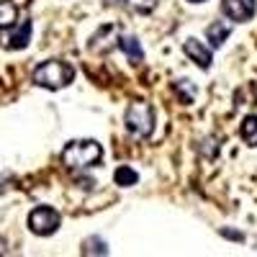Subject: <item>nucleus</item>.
<instances>
[{
  "mask_svg": "<svg viewBox=\"0 0 257 257\" xmlns=\"http://www.w3.org/2000/svg\"><path fill=\"white\" fill-rule=\"evenodd\" d=\"M221 234H224V237H229V239H237V242H242V239H244L239 231H229V229H221Z\"/></svg>",
  "mask_w": 257,
  "mask_h": 257,
  "instance_id": "obj_15",
  "label": "nucleus"
},
{
  "mask_svg": "<svg viewBox=\"0 0 257 257\" xmlns=\"http://www.w3.org/2000/svg\"><path fill=\"white\" fill-rule=\"evenodd\" d=\"M188 3H206V0H188Z\"/></svg>",
  "mask_w": 257,
  "mask_h": 257,
  "instance_id": "obj_17",
  "label": "nucleus"
},
{
  "mask_svg": "<svg viewBox=\"0 0 257 257\" xmlns=\"http://www.w3.org/2000/svg\"><path fill=\"white\" fill-rule=\"evenodd\" d=\"M82 252L85 254H108V244H105L100 237H90V239H85Z\"/></svg>",
  "mask_w": 257,
  "mask_h": 257,
  "instance_id": "obj_13",
  "label": "nucleus"
},
{
  "mask_svg": "<svg viewBox=\"0 0 257 257\" xmlns=\"http://www.w3.org/2000/svg\"><path fill=\"white\" fill-rule=\"evenodd\" d=\"M183 49H185V54H188L193 62L198 64V67H203V70L211 67V49L203 44V41H198V39H185Z\"/></svg>",
  "mask_w": 257,
  "mask_h": 257,
  "instance_id": "obj_6",
  "label": "nucleus"
},
{
  "mask_svg": "<svg viewBox=\"0 0 257 257\" xmlns=\"http://www.w3.org/2000/svg\"><path fill=\"white\" fill-rule=\"evenodd\" d=\"M229 34H231V26L226 24V21H213V24L206 29V36L211 39V44H213V47H221Z\"/></svg>",
  "mask_w": 257,
  "mask_h": 257,
  "instance_id": "obj_9",
  "label": "nucleus"
},
{
  "mask_svg": "<svg viewBox=\"0 0 257 257\" xmlns=\"http://www.w3.org/2000/svg\"><path fill=\"white\" fill-rule=\"evenodd\" d=\"M113 183L121 185V188H128V185H137L139 183V173L137 170H132L128 165H121L116 173H113Z\"/></svg>",
  "mask_w": 257,
  "mask_h": 257,
  "instance_id": "obj_11",
  "label": "nucleus"
},
{
  "mask_svg": "<svg viewBox=\"0 0 257 257\" xmlns=\"http://www.w3.org/2000/svg\"><path fill=\"white\" fill-rule=\"evenodd\" d=\"M18 21V8L11 0H0V31H8Z\"/></svg>",
  "mask_w": 257,
  "mask_h": 257,
  "instance_id": "obj_10",
  "label": "nucleus"
},
{
  "mask_svg": "<svg viewBox=\"0 0 257 257\" xmlns=\"http://www.w3.org/2000/svg\"><path fill=\"white\" fill-rule=\"evenodd\" d=\"M239 134L249 147H257V116H247L244 123L239 126Z\"/></svg>",
  "mask_w": 257,
  "mask_h": 257,
  "instance_id": "obj_12",
  "label": "nucleus"
},
{
  "mask_svg": "<svg viewBox=\"0 0 257 257\" xmlns=\"http://www.w3.org/2000/svg\"><path fill=\"white\" fill-rule=\"evenodd\" d=\"M123 121H126V132L132 137H137V139H147L155 132V111H152V105L144 103V100L128 103V108L123 113Z\"/></svg>",
  "mask_w": 257,
  "mask_h": 257,
  "instance_id": "obj_3",
  "label": "nucleus"
},
{
  "mask_svg": "<svg viewBox=\"0 0 257 257\" xmlns=\"http://www.w3.org/2000/svg\"><path fill=\"white\" fill-rule=\"evenodd\" d=\"M31 31H34V26H31V21L26 18L24 24H21V26L8 36L6 47H8V49H26V47H29V41H31Z\"/></svg>",
  "mask_w": 257,
  "mask_h": 257,
  "instance_id": "obj_7",
  "label": "nucleus"
},
{
  "mask_svg": "<svg viewBox=\"0 0 257 257\" xmlns=\"http://www.w3.org/2000/svg\"><path fill=\"white\" fill-rule=\"evenodd\" d=\"M75 80V67L64 59H47L34 70V82L47 90H62Z\"/></svg>",
  "mask_w": 257,
  "mask_h": 257,
  "instance_id": "obj_2",
  "label": "nucleus"
},
{
  "mask_svg": "<svg viewBox=\"0 0 257 257\" xmlns=\"http://www.w3.org/2000/svg\"><path fill=\"white\" fill-rule=\"evenodd\" d=\"M105 3H123V0H105Z\"/></svg>",
  "mask_w": 257,
  "mask_h": 257,
  "instance_id": "obj_16",
  "label": "nucleus"
},
{
  "mask_svg": "<svg viewBox=\"0 0 257 257\" xmlns=\"http://www.w3.org/2000/svg\"><path fill=\"white\" fill-rule=\"evenodd\" d=\"M59 224H62V216L52 206H36L29 213V229L36 237H49V234H54L59 229Z\"/></svg>",
  "mask_w": 257,
  "mask_h": 257,
  "instance_id": "obj_4",
  "label": "nucleus"
},
{
  "mask_svg": "<svg viewBox=\"0 0 257 257\" xmlns=\"http://www.w3.org/2000/svg\"><path fill=\"white\" fill-rule=\"evenodd\" d=\"M103 157V149L95 139H75L62 149V165L70 170H88L95 167Z\"/></svg>",
  "mask_w": 257,
  "mask_h": 257,
  "instance_id": "obj_1",
  "label": "nucleus"
},
{
  "mask_svg": "<svg viewBox=\"0 0 257 257\" xmlns=\"http://www.w3.org/2000/svg\"><path fill=\"white\" fill-rule=\"evenodd\" d=\"M118 47H121V52L128 57V62H142V59H144V52H142V47H139V39H137V36H121V39H118Z\"/></svg>",
  "mask_w": 257,
  "mask_h": 257,
  "instance_id": "obj_8",
  "label": "nucleus"
},
{
  "mask_svg": "<svg viewBox=\"0 0 257 257\" xmlns=\"http://www.w3.org/2000/svg\"><path fill=\"white\" fill-rule=\"evenodd\" d=\"M257 11V0H221V13L229 21L237 24H247Z\"/></svg>",
  "mask_w": 257,
  "mask_h": 257,
  "instance_id": "obj_5",
  "label": "nucleus"
},
{
  "mask_svg": "<svg viewBox=\"0 0 257 257\" xmlns=\"http://www.w3.org/2000/svg\"><path fill=\"white\" fill-rule=\"evenodd\" d=\"M123 6H132L139 13H149V11H155L157 0H123Z\"/></svg>",
  "mask_w": 257,
  "mask_h": 257,
  "instance_id": "obj_14",
  "label": "nucleus"
}]
</instances>
